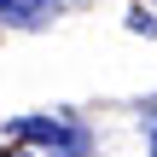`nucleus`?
Returning a JSON list of instances; mask_svg holds the SVG:
<instances>
[{"label": "nucleus", "instance_id": "nucleus-2", "mask_svg": "<svg viewBox=\"0 0 157 157\" xmlns=\"http://www.w3.org/2000/svg\"><path fill=\"white\" fill-rule=\"evenodd\" d=\"M64 17V0H0V23L6 29H47Z\"/></svg>", "mask_w": 157, "mask_h": 157}, {"label": "nucleus", "instance_id": "nucleus-5", "mask_svg": "<svg viewBox=\"0 0 157 157\" xmlns=\"http://www.w3.org/2000/svg\"><path fill=\"white\" fill-rule=\"evenodd\" d=\"M6 157H35V151H29V146H17V151H6Z\"/></svg>", "mask_w": 157, "mask_h": 157}, {"label": "nucleus", "instance_id": "nucleus-4", "mask_svg": "<svg viewBox=\"0 0 157 157\" xmlns=\"http://www.w3.org/2000/svg\"><path fill=\"white\" fill-rule=\"evenodd\" d=\"M146 122H151V157H157V111H146Z\"/></svg>", "mask_w": 157, "mask_h": 157}, {"label": "nucleus", "instance_id": "nucleus-1", "mask_svg": "<svg viewBox=\"0 0 157 157\" xmlns=\"http://www.w3.org/2000/svg\"><path fill=\"white\" fill-rule=\"evenodd\" d=\"M6 134L17 146H41V157H87L93 151V134L70 111H58V117H12Z\"/></svg>", "mask_w": 157, "mask_h": 157}, {"label": "nucleus", "instance_id": "nucleus-3", "mask_svg": "<svg viewBox=\"0 0 157 157\" xmlns=\"http://www.w3.org/2000/svg\"><path fill=\"white\" fill-rule=\"evenodd\" d=\"M122 23H128L134 35H146V41L157 35V12H146V6H128V17H122Z\"/></svg>", "mask_w": 157, "mask_h": 157}]
</instances>
